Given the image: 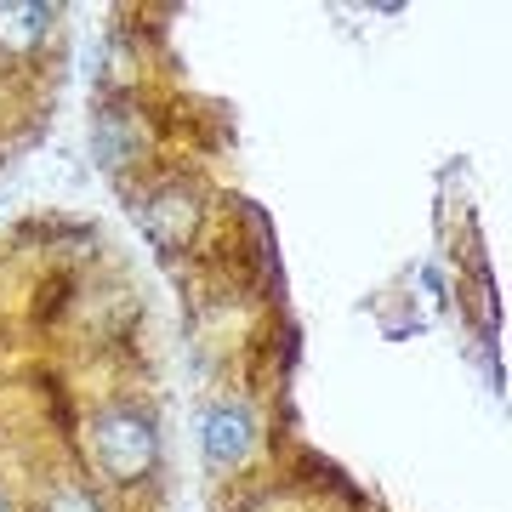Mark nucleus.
<instances>
[{
  "label": "nucleus",
  "mask_w": 512,
  "mask_h": 512,
  "mask_svg": "<svg viewBox=\"0 0 512 512\" xmlns=\"http://www.w3.org/2000/svg\"><path fill=\"white\" fill-rule=\"evenodd\" d=\"M97 461L114 484H143L154 467H160V433L143 410H109L97 416Z\"/></svg>",
  "instance_id": "nucleus-1"
},
{
  "label": "nucleus",
  "mask_w": 512,
  "mask_h": 512,
  "mask_svg": "<svg viewBox=\"0 0 512 512\" xmlns=\"http://www.w3.org/2000/svg\"><path fill=\"white\" fill-rule=\"evenodd\" d=\"M200 444H205V461H211V467H239V461L256 450L251 410H239V404H211L205 421H200Z\"/></svg>",
  "instance_id": "nucleus-2"
},
{
  "label": "nucleus",
  "mask_w": 512,
  "mask_h": 512,
  "mask_svg": "<svg viewBox=\"0 0 512 512\" xmlns=\"http://www.w3.org/2000/svg\"><path fill=\"white\" fill-rule=\"evenodd\" d=\"M57 6H35V0H0V52L29 57L40 40L52 35Z\"/></svg>",
  "instance_id": "nucleus-3"
},
{
  "label": "nucleus",
  "mask_w": 512,
  "mask_h": 512,
  "mask_svg": "<svg viewBox=\"0 0 512 512\" xmlns=\"http://www.w3.org/2000/svg\"><path fill=\"white\" fill-rule=\"evenodd\" d=\"M143 228L160 239V245H171V251H177V245H188V234L200 228V205L188 200L183 188H160V194H154V205H143Z\"/></svg>",
  "instance_id": "nucleus-4"
},
{
  "label": "nucleus",
  "mask_w": 512,
  "mask_h": 512,
  "mask_svg": "<svg viewBox=\"0 0 512 512\" xmlns=\"http://www.w3.org/2000/svg\"><path fill=\"white\" fill-rule=\"evenodd\" d=\"M131 137H137V120H131L126 109H103L97 114V154H103V165H126Z\"/></svg>",
  "instance_id": "nucleus-5"
},
{
  "label": "nucleus",
  "mask_w": 512,
  "mask_h": 512,
  "mask_svg": "<svg viewBox=\"0 0 512 512\" xmlns=\"http://www.w3.org/2000/svg\"><path fill=\"white\" fill-rule=\"evenodd\" d=\"M46 512H103V501L92 490H80V484H63V490H52Z\"/></svg>",
  "instance_id": "nucleus-6"
},
{
  "label": "nucleus",
  "mask_w": 512,
  "mask_h": 512,
  "mask_svg": "<svg viewBox=\"0 0 512 512\" xmlns=\"http://www.w3.org/2000/svg\"><path fill=\"white\" fill-rule=\"evenodd\" d=\"M0 512H12V507H6V495H0Z\"/></svg>",
  "instance_id": "nucleus-7"
}]
</instances>
